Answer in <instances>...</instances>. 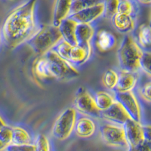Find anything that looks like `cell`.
Instances as JSON below:
<instances>
[{"instance_id": "1", "label": "cell", "mask_w": 151, "mask_h": 151, "mask_svg": "<svg viewBox=\"0 0 151 151\" xmlns=\"http://www.w3.org/2000/svg\"><path fill=\"white\" fill-rule=\"evenodd\" d=\"M37 0H27L16 7L4 21L2 36L5 45L14 49L27 42L36 31L35 6Z\"/></svg>"}, {"instance_id": "2", "label": "cell", "mask_w": 151, "mask_h": 151, "mask_svg": "<svg viewBox=\"0 0 151 151\" xmlns=\"http://www.w3.org/2000/svg\"><path fill=\"white\" fill-rule=\"evenodd\" d=\"M62 40L58 27L53 25H44L36 31L27 41L28 45L38 55H43L52 50Z\"/></svg>"}, {"instance_id": "3", "label": "cell", "mask_w": 151, "mask_h": 151, "mask_svg": "<svg viewBox=\"0 0 151 151\" xmlns=\"http://www.w3.org/2000/svg\"><path fill=\"white\" fill-rule=\"evenodd\" d=\"M43 56L46 62L48 78L59 81H70L79 76V71L73 64L58 56L53 50L48 51Z\"/></svg>"}, {"instance_id": "4", "label": "cell", "mask_w": 151, "mask_h": 151, "mask_svg": "<svg viewBox=\"0 0 151 151\" xmlns=\"http://www.w3.org/2000/svg\"><path fill=\"white\" fill-rule=\"evenodd\" d=\"M142 50L131 36H125L118 49L117 55L122 71L134 72L139 68Z\"/></svg>"}, {"instance_id": "5", "label": "cell", "mask_w": 151, "mask_h": 151, "mask_svg": "<svg viewBox=\"0 0 151 151\" xmlns=\"http://www.w3.org/2000/svg\"><path fill=\"white\" fill-rule=\"evenodd\" d=\"M76 121V111L74 108H67L62 112L55 120L52 127V135L59 141H64L70 137Z\"/></svg>"}, {"instance_id": "6", "label": "cell", "mask_w": 151, "mask_h": 151, "mask_svg": "<svg viewBox=\"0 0 151 151\" xmlns=\"http://www.w3.org/2000/svg\"><path fill=\"white\" fill-rule=\"evenodd\" d=\"M73 106L76 110L84 115L93 118L101 117L100 111L97 108L94 98L83 88H80L76 94Z\"/></svg>"}, {"instance_id": "7", "label": "cell", "mask_w": 151, "mask_h": 151, "mask_svg": "<svg viewBox=\"0 0 151 151\" xmlns=\"http://www.w3.org/2000/svg\"><path fill=\"white\" fill-rule=\"evenodd\" d=\"M115 101L120 104L129 115V118L137 122L141 121V109L137 98L132 91L118 92L116 91Z\"/></svg>"}, {"instance_id": "8", "label": "cell", "mask_w": 151, "mask_h": 151, "mask_svg": "<svg viewBox=\"0 0 151 151\" xmlns=\"http://www.w3.org/2000/svg\"><path fill=\"white\" fill-rule=\"evenodd\" d=\"M100 131L102 139L106 144L115 147H128L122 127L106 124L102 125Z\"/></svg>"}, {"instance_id": "9", "label": "cell", "mask_w": 151, "mask_h": 151, "mask_svg": "<svg viewBox=\"0 0 151 151\" xmlns=\"http://www.w3.org/2000/svg\"><path fill=\"white\" fill-rule=\"evenodd\" d=\"M104 14V5L101 2L96 5L86 8L74 14H70L68 18L71 19L77 24H90Z\"/></svg>"}, {"instance_id": "10", "label": "cell", "mask_w": 151, "mask_h": 151, "mask_svg": "<svg viewBox=\"0 0 151 151\" xmlns=\"http://www.w3.org/2000/svg\"><path fill=\"white\" fill-rule=\"evenodd\" d=\"M125 140L129 147H133L144 141L142 132V126L139 122L129 119L122 125Z\"/></svg>"}, {"instance_id": "11", "label": "cell", "mask_w": 151, "mask_h": 151, "mask_svg": "<svg viewBox=\"0 0 151 151\" xmlns=\"http://www.w3.org/2000/svg\"><path fill=\"white\" fill-rule=\"evenodd\" d=\"M100 116L106 120L120 125H123L125 121L130 119L120 104L116 101L110 107L100 112Z\"/></svg>"}, {"instance_id": "12", "label": "cell", "mask_w": 151, "mask_h": 151, "mask_svg": "<svg viewBox=\"0 0 151 151\" xmlns=\"http://www.w3.org/2000/svg\"><path fill=\"white\" fill-rule=\"evenodd\" d=\"M73 0H56L53 12L52 25L58 27L60 23L70 14Z\"/></svg>"}, {"instance_id": "13", "label": "cell", "mask_w": 151, "mask_h": 151, "mask_svg": "<svg viewBox=\"0 0 151 151\" xmlns=\"http://www.w3.org/2000/svg\"><path fill=\"white\" fill-rule=\"evenodd\" d=\"M94 29L90 24H77L76 26L75 36L76 45L90 47V41L94 36Z\"/></svg>"}, {"instance_id": "14", "label": "cell", "mask_w": 151, "mask_h": 151, "mask_svg": "<svg viewBox=\"0 0 151 151\" xmlns=\"http://www.w3.org/2000/svg\"><path fill=\"white\" fill-rule=\"evenodd\" d=\"M73 130H75L77 136L86 138L94 134L96 130V125L91 119L88 117H81L76 121Z\"/></svg>"}, {"instance_id": "15", "label": "cell", "mask_w": 151, "mask_h": 151, "mask_svg": "<svg viewBox=\"0 0 151 151\" xmlns=\"http://www.w3.org/2000/svg\"><path fill=\"white\" fill-rule=\"evenodd\" d=\"M91 54V47L76 45L72 46L69 56V62L71 64L81 65L88 60Z\"/></svg>"}, {"instance_id": "16", "label": "cell", "mask_w": 151, "mask_h": 151, "mask_svg": "<svg viewBox=\"0 0 151 151\" xmlns=\"http://www.w3.org/2000/svg\"><path fill=\"white\" fill-rule=\"evenodd\" d=\"M76 24L77 23L67 17L60 23L58 27L62 40H64V42H67L72 46L76 45L75 36V29Z\"/></svg>"}, {"instance_id": "17", "label": "cell", "mask_w": 151, "mask_h": 151, "mask_svg": "<svg viewBox=\"0 0 151 151\" xmlns=\"http://www.w3.org/2000/svg\"><path fill=\"white\" fill-rule=\"evenodd\" d=\"M137 83V77L133 73L122 71L118 75V81L115 87V91L118 92L132 91Z\"/></svg>"}, {"instance_id": "18", "label": "cell", "mask_w": 151, "mask_h": 151, "mask_svg": "<svg viewBox=\"0 0 151 151\" xmlns=\"http://www.w3.org/2000/svg\"><path fill=\"white\" fill-rule=\"evenodd\" d=\"M112 23L114 28L120 33H129L134 27V19L129 14L117 13L112 17Z\"/></svg>"}, {"instance_id": "19", "label": "cell", "mask_w": 151, "mask_h": 151, "mask_svg": "<svg viewBox=\"0 0 151 151\" xmlns=\"http://www.w3.org/2000/svg\"><path fill=\"white\" fill-rule=\"evenodd\" d=\"M12 144L14 145L31 144V137L26 130L21 127L12 128Z\"/></svg>"}, {"instance_id": "20", "label": "cell", "mask_w": 151, "mask_h": 151, "mask_svg": "<svg viewBox=\"0 0 151 151\" xmlns=\"http://www.w3.org/2000/svg\"><path fill=\"white\" fill-rule=\"evenodd\" d=\"M94 100L97 108L99 110L100 112L110 107L115 102L114 98L110 94L105 92V91H98V92H97Z\"/></svg>"}, {"instance_id": "21", "label": "cell", "mask_w": 151, "mask_h": 151, "mask_svg": "<svg viewBox=\"0 0 151 151\" xmlns=\"http://www.w3.org/2000/svg\"><path fill=\"white\" fill-rule=\"evenodd\" d=\"M151 30L149 25L142 24L138 29L137 38L140 45L144 48H148L150 46L151 43Z\"/></svg>"}, {"instance_id": "22", "label": "cell", "mask_w": 151, "mask_h": 151, "mask_svg": "<svg viewBox=\"0 0 151 151\" xmlns=\"http://www.w3.org/2000/svg\"><path fill=\"white\" fill-rule=\"evenodd\" d=\"M101 2V0H73L70 14Z\"/></svg>"}, {"instance_id": "23", "label": "cell", "mask_w": 151, "mask_h": 151, "mask_svg": "<svg viewBox=\"0 0 151 151\" xmlns=\"http://www.w3.org/2000/svg\"><path fill=\"white\" fill-rule=\"evenodd\" d=\"M103 84L108 89H114L118 81V74L110 69L104 73L103 76Z\"/></svg>"}, {"instance_id": "24", "label": "cell", "mask_w": 151, "mask_h": 151, "mask_svg": "<svg viewBox=\"0 0 151 151\" xmlns=\"http://www.w3.org/2000/svg\"><path fill=\"white\" fill-rule=\"evenodd\" d=\"M71 48H72V45L64 42V40H61L52 48V50L58 56L69 62V56H70Z\"/></svg>"}, {"instance_id": "25", "label": "cell", "mask_w": 151, "mask_h": 151, "mask_svg": "<svg viewBox=\"0 0 151 151\" xmlns=\"http://www.w3.org/2000/svg\"><path fill=\"white\" fill-rule=\"evenodd\" d=\"M104 14L106 17H113L117 14L119 0H104Z\"/></svg>"}, {"instance_id": "26", "label": "cell", "mask_w": 151, "mask_h": 151, "mask_svg": "<svg viewBox=\"0 0 151 151\" xmlns=\"http://www.w3.org/2000/svg\"><path fill=\"white\" fill-rule=\"evenodd\" d=\"M151 55L150 52H143L139 60V68L142 69L145 73L150 75Z\"/></svg>"}, {"instance_id": "27", "label": "cell", "mask_w": 151, "mask_h": 151, "mask_svg": "<svg viewBox=\"0 0 151 151\" xmlns=\"http://www.w3.org/2000/svg\"><path fill=\"white\" fill-rule=\"evenodd\" d=\"M35 151H51L49 141L45 135H38L35 144Z\"/></svg>"}, {"instance_id": "28", "label": "cell", "mask_w": 151, "mask_h": 151, "mask_svg": "<svg viewBox=\"0 0 151 151\" xmlns=\"http://www.w3.org/2000/svg\"><path fill=\"white\" fill-rule=\"evenodd\" d=\"M12 129L7 125H5L4 127L0 129V141L5 146L12 144Z\"/></svg>"}, {"instance_id": "29", "label": "cell", "mask_w": 151, "mask_h": 151, "mask_svg": "<svg viewBox=\"0 0 151 151\" xmlns=\"http://www.w3.org/2000/svg\"><path fill=\"white\" fill-rule=\"evenodd\" d=\"M133 12V5L129 0H119L117 13L132 15Z\"/></svg>"}, {"instance_id": "30", "label": "cell", "mask_w": 151, "mask_h": 151, "mask_svg": "<svg viewBox=\"0 0 151 151\" xmlns=\"http://www.w3.org/2000/svg\"><path fill=\"white\" fill-rule=\"evenodd\" d=\"M6 151H35V145L24 144V145H14L9 144L5 147Z\"/></svg>"}, {"instance_id": "31", "label": "cell", "mask_w": 151, "mask_h": 151, "mask_svg": "<svg viewBox=\"0 0 151 151\" xmlns=\"http://www.w3.org/2000/svg\"><path fill=\"white\" fill-rule=\"evenodd\" d=\"M128 151H151L150 142L144 140L134 146L129 147Z\"/></svg>"}, {"instance_id": "32", "label": "cell", "mask_w": 151, "mask_h": 151, "mask_svg": "<svg viewBox=\"0 0 151 151\" xmlns=\"http://www.w3.org/2000/svg\"><path fill=\"white\" fill-rule=\"evenodd\" d=\"M150 86L151 84L150 83H147L144 85L142 88H141V91H140V93H141V95L143 98H144L146 101L150 102Z\"/></svg>"}, {"instance_id": "33", "label": "cell", "mask_w": 151, "mask_h": 151, "mask_svg": "<svg viewBox=\"0 0 151 151\" xmlns=\"http://www.w3.org/2000/svg\"><path fill=\"white\" fill-rule=\"evenodd\" d=\"M142 132H143V136H144V139L145 140V141H147L150 142L151 141L150 126H149V125L142 126Z\"/></svg>"}, {"instance_id": "34", "label": "cell", "mask_w": 151, "mask_h": 151, "mask_svg": "<svg viewBox=\"0 0 151 151\" xmlns=\"http://www.w3.org/2000/svg\"><path fill=\"white\" fill-rule=\"evenodd\" d=\"M141 3L144 4V5H150L151 0H138Z\"/></svg>"}, {"instance_id": "35", "label": "cell", "mask_w": 151, "mask_h": 151, "mask_svg": "<svg viewBox=\"0 0 151 151\" xmlns=\"http://www.w3.org/2000/svg\"><path fill=\"white\" fill-rule=\"evenodd\" d=\"M5 125H6V124H5V122H4V120L2 119V117L0 116V129L4 127Z\"/></svg>"}, {"instance_id": "36", "label": "cell", "mask_w": 151, "mask_h": 151, "mask_svg": "<svg viewBox=\"0 0 151 151\" xmlns=\"http://www.w3.org/2000/svg\"><path fill=\"white\" fill-rule=\"evenodd\" d=\"M5 147H6V146H5V144H3L1 141H0V151H2V150L5 149Z\"/></svg>"}]
</instances>
